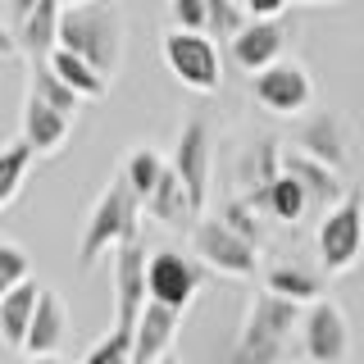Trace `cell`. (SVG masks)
<instances>
[{"mask_svg": "<svg viewBox=\"0 0 364 364\" xmlns=\"http://www.w3.org/2000/svg\"><path fill=\"white\" fill-rule=\"evenodd\" d=\"M60 50L77 55L100 77H114L123 64V14L109 0H82V5H60Z\"/></svg>", "mask_w": 364, "mask_h": 364, "instance_id": "6da1fadb", "label": "cell"}, {"mask_svg": "<svg viewBox=\"0 0 364 364\" xmlns=\"http://www.w3.org/2000/svg\"><path fill=\"white\" fill-rule=\"evenodd\" d=\"M136 223H141V200L132 196V187L123 182V173L100 191L96 210L87 219V232H82V246H77V264L91 269L105 250H119L136 242Z\"/></svg>", "mask_w": 364, "mask_h": 364, "instance_id": "7a4b0ae2", "label": "cell"}, {"mask_svg": "<svg viewBox=\"0 0 364 364\" xmlns=\"http://www.w3.org/2000/svg\"><path fill=\"white\" fill-rule=\"evenodd\" d=\"M301 305L291 301H278V296L259 291L250 301V314L242 323V337H237V350H232V364H278L287 337L301 328Z\"/></svg>", "mask_w": 364, "mask_h": 364, "instance_id": "3957f363", "label": "cell"}, {"mask_svg": "<svg viewBox=\"0 0 364 364\" xmlns=\"http://www.w3.org/2000/svg\"><path fill=\"white\" fill-rule=\"evenodd\" d=\"M364 250V196L360 191H346L333 210H323V223H318V259H323L328 273H346L355 269Z\"/></svg>", "mask_w": 364, "mask_h": 364, "instance_id": "277c9868", "label": "cell"}, {"mask_svg": "<svg viewBox=\"0 0 364 364\" xmlns=\"http://www.w3.org/2000/svg\"><path fill=\"white\" fill-rule=\"evenodd\" d=\"M191 246H196L200 264H210L223 278H255L259 273V246L237 237L223 219H200L191 228Z\"/></svg>", "mask_w": 364, "mask_h": 364, "instance_id": "5b68a950", "label": "cell"}, {"mask_svg": "<svg viewBox=\"0 0 364 364\" xmlns=\"http://www.w3.org/2000/svg\"><path fill=\"white\" fill-rule=\"evenodd\" d=\"M164 64L182 87L214 96L223 87V64H219V46L210 37H191V32H168L164 37Z\"/></svg>", "mask_w": 364, "mask_h": 364, "instance_id": "8992f818", "label": "cell"}, {"mask_svg": "<svg viewBox=\"0 0 364 364\" xmlns=\"http://www.w3.org/2000/svg\"><path fill=\"white\" fill-rule=\"evenodd\" d=\"M146 269H151V250L141 246V237L114 250V328H136L141 310L151 305Z\"/></svg>", "mask_w": 364, "mask_h": 364, "instance_id": "52a82bcc", "label": "cell"}, {"mask_svg": "<svg viewBox=\"0 0 364 364\" xmlns=\"http://www.w3.org/2000/svg\"><path fill=\"white\" fill-rule=\"evenodd\" d=\"M210 123L205 119H187L178 128V151H173V173L178 182L187 187V200L191 210L205 219V196H210Z\"/></svg>", "mask_w": 364, "mask_h": 364, "instance_id": "ba28073f", "label": "cell"}, {"mask_svg": "<svg viewBox=\"0 0 364 364\" xmlns=\"http://www.w3.org/2000/svg\"><path fill=\"white\" fill-rule=\"evenodd\" d=\"M200 282H205V273H200V264H191L187 255H178V250H155V255H151L146 291H151L155 305L182 314L191 305V296L200 291Z\"/></svg>", "mask_w": 364, "mask_h": 364, "instance_id": "9c48e42d", "label": "cell"}, {"mask_svg": "<svg viewBox=\"0 0 364 364\" xmlns=\"http://www.w3.org/2000/svg\"><path fill=\"white\" fill-rule=\"evenodd\" d=\"M301 350L310 364H341L350 350V328L346 314L333 301H314L301 318Z\"/></svg>", "mask_w": 364, "mask_h": 364, "instance_id": "30bf717a", "label": "cell"}, {"mask_svg": "<svg viewBox=\"0 0 364 364\" xmlns=\"http://www.w3.org/2000/svg\"><path fill=\"white\" fill-rule=\"evenodd\" d=\"M250 91H255V100H259L269 114H282V119H291V114H301L305 105H310L314 82H310V73H305V64L278 60L273 68H264V73L250 82Z\"/></svg>", "mask_w": 364, "mask_h": 364, "instance_id": "8fae6325", "label": "cell"}, {"mask_svg": "<svg viewBox=\"0 0 364 364\" xmlns=\"http://www.w3.org/2000/svg\"><path fill=\"white\" fill-rule=\"evenodd\" d=\"M14 50L28 60H50L60 50V5L55 0H32V5H14Z\"/></svg>", "mask_w": 364, "mask_h": 364, "instance_id": "7c38bea8", "label": "cell"}, {"mask_svg": "<svg viewBox=\"0 0 364 364\" xmlns=\"http://www.w3.org/2000/svg\"><path fill=\"white\" fill-rule=\"evenodd\" d=\"M64 341H68V310H64V301H60L55 287H41V301H37V314H32L23 350H28L32 360H60Z\"/></svg>", "mask_w": 364, "mask_h": 364, "instance_id": "4fadbf2b", "label": "cell"}, {"mask_svg": "<svg viewBox=\"0 0 364 364\" xmlns=\"http://www.w3.org/2000/svg\"><path fill=\"white\" fill-rule=\"evenodd\" d=\"M173 337H178V314L151 301L132 328V364H159L173 346Z\"/></svg>", "mask_w": 364, "mask_h": 364, "instance_id": "5bb4252c", "label": "cell"}, {"mask_svg": "<svg viewBox=\"0 0 364 364\" xmlns=\"http://www.w3.org/2000/svg\"><path fill=\"white\" fill-rule=\"evenodd\" d=\"M282 41H287V32H282V23H246L242 37H232V60L246 68V73H264L282 60Z\"/></svg>", "mask_w": 364, "mask_h": 364, "instance_id": "9a60e30c", "label": "cell"}, {"mask_svg": "<svg viewBox=\"0 0 364 364\" xmlns=\"http://www.w3.org/2000/svg\"><path fill=\"white\" fill-rule=\"evenodd\" d=\"M64 141H68V119L55 114L50 105H41L28 91V100H23V146L32 155H55Z\"/></svg>", "mask_w": 364, "mask_h": 364, "instance_id": "2e32d148", "label": "cell"}, {"mask_svg": "<svg viewBox=\"0 0 364 364\" xmlns=\"http://www.w3.org/2000/svg\"><path fill=\"white\" fill-rule=\"evenodd\" d=\"M301 155H310L314 164L333 168V173L346 164V136H341L337 114H314V119L305 123L301 128Z\"/></svg>", "mask_w": 364, "mask_h": 364, "instance_id": "e0dca14e", "label": "cell"}, {"mask_svg": "<svg viewBox=\"0 0 364 364\" xmlns=\"http://www.w3.org/2000/svg\"><path fill=\"white\" fill-rule=\"evenodd\" d=\"M282 173L301 182L305 200H318V205H328V210H333V205H337L341 196H346L333 168L314 164V159H310V155H301V151H287V155H282Z\"/></svg>", "mask_w": 364, "mask_h": 364, "instance_id": "ac0fdd59", "label": "cell"}, {"mask_svg": "<svg viewBox=\"0 0 364 364\" xmlns=\"http://www.w3.org/2000/svg\"><path fill=\"white\" fill-rule=\"evenodd\" d=\"M146 210L155 214L164 228H178V232H191V228L200 223V214L191 210V200H187V187L178 182L173 173V164L164 168V178H159V187H155V196L146 200Z\"/></svg>", "mask_w": 364, "mask_h": 364, "instance_id": "d6986e66", "label": "cell"}, {"mask_svg": "<svg viewBox=\"0 0 364 364\" xmlns=\"http://www.w3.org/2000/svg\"><path fill=\"white\" fill-rule=\"evenodd\" d=\"M242 200L250 205V210H264L269 219H282V223H296L305 214V205H310L305 191H301V182L287 178V173H278L269 187H259V191H246Z\"/></svg>", "mask_w": 364, "mask_h": 364, "instance_id": "ffe728a7", "label": "cell"}, {"mask_svg": "<svg viewBox=\"0 0 364 364\" xmlns=\"http://www.w3.org/2000/svg\"><path fill=\"white\" fill-rule=\"evenodd\" d=\"M37 301H41L37 282H23V287H14L9 296H0V337H5V346H23V341H28Z\"/></svg>", "mask_w": 364, "mask_h": 364, "instance_id": "44dd1931", "label": "cell"}, {"mask_svg": "<svg viewBox=\"0 0 364 364\" xmlns=\"http://www.w3.org/2000/svg\"><path fill=\"white\" fill-rule=\"evenodd\" d=\"M28 73H32V87L28 91L41 100V105H50L55 114H64V119H73V114L82 109V100L60 82V73L50 68V60H28Z\"/></svg>", "mask_w": 364, "mask_h": 364, "instance_id": "7402d4cb", "label": "cell"}, {"mask_svg": "<svg viewBox=\"0 0 364 364\" xmlns=\"http://www.w3.org/2000/svg\"><path fill=\"white\" fill-rule=\"evenodd\" d=\"M50 68L60 73V82H64L68 91H73V96L82 100V105H87V100H100V96L109 91V82L96 73V68L82 64L77 55H68V50H55V55H50Z\"/></svg>", "mask_w": 364, "mask_h": 364, "instance_id": "603a6c76", "label": "cell"}, {"mask_svg": "<svg viewBox=\"0 0 364 364\" xmlns=\"http://www.w3.org/2000/svg\"><path fill=\"white\" fill-rule=\"evenodd\" d=\"M264 291H269V296H278V301H291V305H314V301H323V296H318L323 287H318L314 273L291 269V264L269 269V273H264Z\"/></svg>", "mask_w": 364, "mask_h": 364, "instance_id": "cb8c5ba5", "label": "cell"}, {"mask_svg": "<svg viewBox=\"0 0 364 364\" xmlns=\"http://www.w3.org/2000/svg\"><path fill=\"white\" fill-rule=\"evenodd\" d=\"M164 168H168V164L151 151V146H136V151L123 159V182H128L132 196L146 205V200L155 196V187H159V178H164Z\"/></svg>", "mask_w": 364, "mask_h": 364, "instance_id": "d4e9b609", "label": "cell"}, {"mask_svg": "<svg viewBox=\"0 0 364 364\" xmlns=\"http://www.w3.org/2000/svg\"><path fill=\"white\" fill-rule=\"evenodd\" d=\"M32 159H37V155L23 146V136H18V141H9L5 151H0V210H5V205L18 196V187H23V178H28Z\"/></svg>", "mask_w": 364, "mask_h": 364, "instance_id": "484cf974", "label": "cell"}, {"mask_svg": "<svg viewBox=\"0 0 364 364\" xmlns=\"http://www.w3.org/2000/svg\"><path fill=\"white\" fill-rule=\"evenodd\" d=\"M210 9V23H205V37H242L246 28V5H232V0H205Z\"/></svg>", "mask_w": 364, "mask_h": 364, "instance_id": "4316f807", "label": "cell"}, {"mask_svg": "<svg viewBox=\"0 0 364 364\" xmlns=\"http://www.w3.org/2000/svg\"><path fill=\"white\" fill-rule=\"evenodd\" d=\"M32 282V264H28V250L14 242H0V296H9L14 287Z\"/></svg>", "mask_w": 364, "mask_h": 364, "instance_id": "83f0119b", "label": "cell"}, {"mask_svg": "<svg viewBox=\"0 0 364 364\" xmlns=\"http://www.w3.org/2000/svg\"><path fill=\"white\" fill-rule=\"evenodd\" d=\"M82 364H132V328H109L105 341H96Z\"/></svg>", "mask_w": 364, "mask_h": 364, "instance_id": "f1b7e54d", "label": "cell"}, {"mask_svg": "<svg viewBox=\"0 0 364 364\" xmlns=\"http://www.w3.org/2000/svg\"><path fill=\"white\" fill-rule=\"evenodd\" d=\"M223 223H228V228H232V232H237V237H246V242H250V246H259V223H255V210H250V205H246L242 196H237V200H228V205H223Z\"/></svg>", "mask_w": 364, "mask_h": 364, "instance_id": "f546056e", "label": "cell"}, {"mask_svg": "<svg viewBox=\"0 0 364 364\" xmlns=\"http://www.w3.org/2000/svg\"><path fill=\"white\" fill-rule=\"evenodd\" d=\"M205 23H210V9H205V0H173V32L205 37Z\"/></svg>", "mask_w": 364, "mask_h": 364, "instance_id": "4dcf8cb0", "label": "cell"}, {"mask_svg": "<svg viewBox=\"0 0 364 364\" xmlns=\"http://www.w3.org/2000/svg\"><path fill=\"white\" fill-rule=\"evenodd\" d=\"M159 364H178V355H164V360H159Z\"/></svg>", "mask_w": 364, "mask_h": 364, "instance_id": "1f68e13d", "label": "cell"}, {"mask_svg": "<svg viewBox=\"0 0 364 364\" xmlns=\"http://www.w3.org/2000/svg\"><path fill=\"white\" fill-rule=\"evenodd\" d=\"M28 364H60V360H28Z\"/></svg>", "mask_w": 364, "mask_h": 364, "instance_id": "d6a6232c", "label": "cell"}]
</instances>
